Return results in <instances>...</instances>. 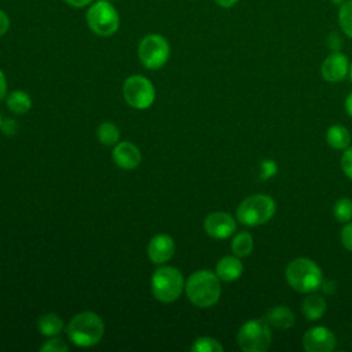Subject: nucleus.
<instances>
[{
  "label": "nucleus",
  "instance_id": "9b49d317",
  "mask_svg": "<svg viewBox=\"0 0 352 352\" xmlns=\"http://www.w3.org/2000/svg\"><path fill=\"white\" fill-rule=\"evenodd\" d=\"M205 232L214 239H226L236 230L235 219L227 212H212L204 220Z\"/></svg>",
  "mask_w": 352,
  "mask_h": 352
},
{
  "label": "nucleus",
  "instance_id": "4be33fe9",
  "mask_svg": "<svg viewBox=\"0 0 352 352\" xmlns=\"http://www.w3.org/2000/svg\"><path fill=\"white\" fill-rule=\"evenodd\" d=\"M98 139L104 146H116L120 139V131L113 122L104 121L98 128Z\"/></svg>",
  "mask_w": 352,
  "mask_h": 352
},
{
  "label": "nucleus",
  "instance_id": "58836bf2",
  "mask_svg": "<svg viewBox=\"0 0 352 352\" xmlns=\"http://www.w3.org/2000/svg\"><path fill=\"white\" fill-rule=\"evenodd\" d=\"M1 121H3V118H1V116H0V126H1Z\"/></svg>",
  "mask_w": 352,
  "mask_h": 352
},
{
  "label": "nucleus",
  "instance_id": "c9c22d12",
  "mask_svg": "<svg viewBox=\"0 0 352 352\" xmlns=\"http://www.w3.org/2000/svg\"><path fill=\"white\" fill-rule=\"evenodd\" d=\"M345 110H346L348 116L352 118V92H349L345 99Z\"/></svg>",
  "mask_w": 352,
  "mask_h": 352
},
{
  "label": "nucleus",
  "instance_id": "cd10ccee",
  "mask_svg": "<svg viewBox=\"0 0 352 352\" xmlns=\"http://www.w3.org/2000/svg\"><path fill=\"white\" fill-rule=\"evenodd\" d=\"M341 243L342 246L352 252V221L345 223V226L341 230Z\"/></svg>",
  "mask_w": 352,
  "mask_h": 352
},
{
  "label": "nucleus",
  "instance_id": "4c0bfd02",
  "mask_svg": "<svg viewBox=\"0 0 352 352\" xmlns=\"http://www.w3.org/2000/svg\"><path fill=\"white\" fill-rule=\"evenodd\" d=\"M349 77H351V80H352V63L349 65Z\"/></svg>",
  "mask_w": 352,
  "mask_h": 352
},
{
  "label": "nucleus",
  "instance_id": "0eeeda50",
  "mask_svg": "<svg viewBox=\"0 0 352 352\" xmlns=\"http://www.w3.org/2000/svg\"><path fill=\"white\" fill-rule=\"evenodd\" d=\"M272 341L271 326L264 319L245 322L236 334V342L245 352H265Z\"/></svg>",
  "mask_w": 352,
  "mask_h": 352
},
{
  "label": "nucleus",
  "instance_id": "a211bd4d",
  "mask_svg": "<svg viewBox=\"0 0 352 352\" xmlns=\"http://www.w3.org/2000/svg\"><path fill=\"white\" fill-rule=\"evenodd\" d=\"M351 133L346 126L344 125H331L326 131V142L330 147L336 150H344L348 148L351 144Z\"/></svg>",
  "mask_w": 352,
  "mask_h": 352
},
{
  "label": "nucleus",
  "instance_id": "aec40b11",
  "mask_svg": "<svg viewBox=\"0 0 352 352\" xmlns=\"http://www.w3.org/2000/svg\"><path fill=\"white\" fill-rule=\"evenodd\" d=\"M7 107L14 114H25V113H28L30 110V107H32L30 95L26 94L25 91H21V89L12 91L7 96Z\"/></svg>",
  "mask_w": 352,
  "mask_h": 352
},
{
  "label": "nucleus",
  "instance_id": "f8f14e48",
  "mask_svg": "<svg viewBox=\"0 0 352 352\" xmlns=\"http://www.w3.org/2000/svg\"><path fill=\"white\" fill-rule=\"evenodd\" d=\"M349 59L341 51H333L329 54L320 66L322 77L327 82H340L349 73Z\"/></svg>",
  "mask_w": 352,
  "mask_h": 352
},
{
  "label": "nucleus",
  "instance_id": "f03ea898",
  "mask_svg": "<svg viewBox=\"0 0 352 352\" xmlns=\"http://www.w3.org/2000/svg\"><path fill=\"white\" fill-rule=\"evenodd\" d=\"M69 340L81 348L96 345L104 334V323L102 318L92 312L84 311L73 316L66 327Z\"/></svg>",
  "mask_w": 352,
  "mask_h": 352
},
{
  "label": "nucleus",
  "instance_id": "1a4fd4ad",
  "mask_svg": "<svg viewBox=\"0 0 352 352\" xmlns=\"http://www.w3.org/2000/svg\"><path fill=\"white\" fill-rule=\"evenodd\" d=\"M122 95L125 102L138 110L150 107L155 99V89L153 82L142 74L129 76L122 85Z\"/></svg>",
  "mask_w": 352,
  "mask_h": 352
},
{
  "label": "nucleus",
  "instance_id": "7ed1b4c3",
  "mask_svg": "<svg viewBox=\"0 0 352 352\" xmlns=\"http://www.w3.org/2000/svg\"><path fill=\"white\" fill-rule=\"evenodd\" d=\"M289 286L298 293L316 292L323 282L320 267L311 258L297 257L292 260L285 270Z\"/></svg>",
  "mask_w": 352,
  "mask_h": 352
},
{
  "label": "nucleus",
  "instance_id": "b1692460",
  "mask_svg": "<svg viewBox=\"0 0 352 352\" xmlns=\"http://www.w3.org/2000/svg\"><path fill=\"white\" fill-rule=\"evenodd\" d=\"M333 214L338 223H348L352 220V201L349 198H340L333 206Z\"/></svg>",
  "mask_w": 352,
  "mask_h": 352
},
{
  "label": "nucleus",
  "instance_id": "6ab92c4d",
  "mask_svg": "<svg viewBox=\"0 0 352 352\" xmlns=\"http://www.w3.org/2000/svg\"><path fill=\"white\" fill-rule=\"evenodd\" d=\"M37 330L45 337H55L63 330V322L56 314H44L37 318Z\"/></svg>",
  "mask_w": 352,
  "mask_h": 352
},
{
  "label": "nucleus",
  "instance_id": "7c9ffc66",
  "mask_svg": "<svg viewBox=\"0 0 352 352\" xmlns=\"http://www.w3.org/2000/svg\"><path fill=\"white\" fill-rule=\"evenodd\" d=\"M261 169H263L261 176L263 177H270V176H272L276 172V164L274 161H268L267 160V161H264L261 164Z\"/></svg>",
  "mask_w": 352,
  "mask_h": 352
},
{
  "label": "nucleus",
  "instance_id": "72a5a7b5",
  "mask_svg": "<svg viewBox=\"0 0 352 352\" xmlns=\"http://www.w3.org/2000/svg\"><path fill=\"white\" fill-rule=\"evenodd\" d=\"M6 94H7V80H6L4 73L0 69V100L4 99Z\"/></svg>",
  "mask_w": 352,
  "mask_h": 352
},
{
  "label": "nucleus",
  "instance_id": "a878e982",
  "mask_svg": "<svg viewBox=\"0 0 352 352\" xmlns=\"http://www.w3.org/2000/svg\"><path fill=\"white\" fill-rule=\"evenodd\" d=\"M40 351L41 352H67L69 346L60 338H50L41 345Z\"/></svg>",
  "mask_w": 352,
  "mask_h": 352
},
{
  "label": "nucleus",
  "instance_id": "412c9836",
  "mask_svg": "<svg viewBox=\"0 0 352 352\" xmlns=\"http://www.w3.org/2000/svg\"><path fill=\"white\" fill-rule=\"evenodd\" d=\"M231 250L238 257H246L253 250V236L248 231L238 232L231 242Z\"/></svg>",
  "mask_w": 352,
  "mask_h": 352
},
{
  "label": "nucleus",
  "instance_id": "5701e85b",
  "mask_svg": "<svg viewBox=\"0 0 352 352\" xmlns=\"http://www.w3.org/2000/svg\"><path fill=\"white\" fill-rule=\"evenodd\" d=\"M338 25L342 33L352 38V0H346L338 8Z\"/></svg>",
  "mask_w": 352,
  "mask_h": 352
},
{
  "label": "nucleus",
  "instance_id": "c85d7f7f",
  "mask_svg": "<svg viewBox=\"0 0 352 352\" xmlns=\"http://www.w3.org/2000/svg\"><path fill=\"white\" fill-rule=\"evenodd\" d=\"M1 132L7 136H14L18 131V124L15 122V120L12 118H6L1 121V126H0Z\"/></svg>",
  "mask_w": 352,
  "mask_h": 352
},
{
  "label": "nucleus",
  "instance_id": "2f4dec72",
  "mask_svg": "<svg viewBox=\"0 0 352 352\" xmlns=\"http://www.w3.org/2000/svg\"><path fill=\"white\" fill-rule=\"evenodd\" d=\"M10 25H11V22H10L8 14L6 11L0 10V37L4 36L8 32Z\"/></svg>",
  "mask_w": 352,
  "mask_h": 352
},
{
  "label": "nucleus",
  "instance_id": "f257e3e1",
  "mask_svg": "<svg viewBox=\"0 0 352 352\" xmlns=\"http://www.w3.org/2000/svg\"><path fill=\"white\" fill-rule=\"evenodd\" d=\"M184 290L190 302L198 308L214 305L221 296L220 279L216 272L209 270H199L191 274L184 285Z\"/></svg>",
  "mask_w": 352,
  "mask_h": 352
},
{
  "label": "nucleus",
  "instance_id": "bb28decb",
  "mask_svg": "<svg viewBox=\"0 0 352 352\" xmlns=\"http://www.w3.org/2000/svg\"><path fill=\"white\" fill-rule=\"evenodd\" d=\"M341 169L348 179L352 180V147L345 148L341 157Z\"/></svg>",
  "mask_w": 352,
  "mask_h": 352
},
{
  "label": "nucleus",
  "instance_id": "6e6552de",
  "mask_svg": "<svg viewBox=\"0 0 352 352\" xmlns=\"http://www.w3.org/2000/svg\"><path fill=\"white\" fill-rule=\"evenodd\" d=\"M170 45L168 40L157 33L146 34L138 45V56L146 69H161L169 59Z\"/></svg>",
  "mask_w": 352,
  "mask_h": 352
},
{
  "label": "nucleus",
  "instance_id": "9d476101",
  "mask_svg": "<svg viewBox=\"0 0 352 352\" xmlns=\"http://www.w3.org/2000/svg\"><path fill=\"white\" fill-rule=\"evenodd\" d=\"M336 344L334 333L326 326H314L302 336V348L307 352H331Z\"/></svg>",
  "mask_w": 352,
  "mask_h": 352
},
{
  "label": "nucleus",
  "instance_id": "ddd939ff",
  "mask_svg": "<svg viewBox=\"0 0 352 352\" xmlns=\"http://www.w3.org/2000/svg\"><path fill=\"white\" fill-rule=\"evenodd\" d=\"M175 253V242L172 236L166 234H158L153 236L147 245V256L148 258L160 265L168 263Z\"/></svg>",
  "mask_w": 352,
  "mask_h": 352
},
{
  "label": "nucleus",
  "instance_id": "20e7f679",
  "mask_svg": "<svg viewBox=\"0 0 352 352\" xmlns=\"http://www.w3.org/2000/svg\"><path fill=\"white\" fill-rule=\"evenodd\" d=\"M276 204L267 194L246 197L236 208V220L246 227H256L268 223L275 214Z\"/></svg>",
  "mask_w": 352,
  "mask_h": 352
},
{
  "label": "nucleus",
  "instance_id": "f3484780",
  "mask_svg": "<svg viewBox=\"0 0 352 352\" xmlns=\"http://www.w3.org/2000/svg\"><path fill=\"white\" fill-rule=\"evenodd\" d=\"M326 308H327V302H326L324 297L320 294H315L314 292H312V294H309L304 298L302 305H301L304 316L311 322L319 320L324 315Z\"/></svg>",
  "mask_w": 352,
  "mask_h": 352
},
{
  "label": "nucleus",
  "instance_id": "c756f323",
  "mask_svg": "<svg viewBox=\"0 0 352 352\" xmlns=\"http://www.w3.org/2000/svg\"><path fill=\"white\" fill-rule=\"evenodd\" d=\"M327 45L333 50V51H340V48L342 47V40L340 38V36L337 33H330L327 37Z\"/></svg>",
  "mask_w": 352,
  "mask_h": 352
},
{
  "label": "nucleus",
  "instance_id": "39448f33",
  "mask_svg": "<svg viewBox=\"0 0 352 352\" xmlns=\"http://www.w3.org/2000/svg\"><path fill=\"white\" fill-rule=\"evenodd\" d=\"M85 21L92 33L100 37L113 36L120 28V15L109 0H96L87 7Z\"/></svg>",
  "mask_w": 352,
  "mask_h": 352
},
{
  "label": "nucleus",
  "instance_id": "423d86ee",
  "mask_svg": "<svg viewBox=\"0 0 352 352\" xmlns=\"http://www.w3.org/2000/svg\"><path fill=\"white\" fill-rule=\"evenodd\" d=\"M184 289V279L182 272L169 265L157 268L151 276V292L155 300L161 302L176 301Z\"/></svg>",
  "mask_w": 352,
  "mask_h": 352
},
{
  "label": "nucleus",
  "instance_id": "f704fd0d",
  "mask_svg": "<svg viewBox=\"0 0 352 352\" xmlns=\"http://www.w3.org/2000/svg\"><path fill=\"white\" fill-rule=\"evenodd\" d=\"M239 0H214V3L221 8H231L234 7Z\"/></svg>",
  "mask_w": 352,
  "mask_h": 352
},
{
  "label": "nucleus",
  "instance_id": "473e14b6",
  "mask_svg": "<svg viewBox=\"0 0 352 352\" xmlns=\"http://www.w3.org/2000/svg\"><path fill=\"white\" fill-rule=\"evenodd\" d=\"M63 1L73 8H85L94 3V0H63Z\"/></svg>",
  "mask_w": 352,
  "mask_h": 352
},
{
  "label": "nucleus",
  "instance_id": "4468645a",
  "mask_svg": "<svg viewBox=\"0 0 352 352\" xmlns=\"http://www.w3.org/2000/svg\"><path fill=\"white\" fill-rule=\"evenodd\" d=\"M113 161L121 169H135L142 161L140 150L131 142H120L113 148Z\"/></svg>",
  "mask_w": 352,
  "mask_h": 352
},
{
  "label": "nucleus",
  "instance_id": "2eb2a0df",
  "mask_svg": "<svg viewBox=\"0 0 352 352\" xmlns=\"http://www.w3.org/2000/svg\"><path fill=\"white\" fill-rule=\"evenodd\" d=\"M214 272L219 276V279L223 282L236 280L243 272V264L241 261V257L235 254L221 257L216 264Z\"/></svg>",
  "mask_w": 352,
  "mask_h": 352
},
{
  "label": "nucleus",
  "instance_id": "e433bc0d",
  "mask_svg": "<svg viewBox=\"0 0 352 352\" xmlns=\"http://www.w3.org/2000/svg\"><path fill=\"white\" fill-rule=\"evenodd\" d=\"M333 4H336V6H341L342 3H345L346 0H330Z\"/></svg>",
  "mask_w": 352,
  "mask_h": 352
},
{
  "label": "nucleus",
  "instance_id": "393cba45",
  "mask_svg": "<svg viewBox=\"0 0 352 352\" xmlns=\"http://www.w3.org/2000/svg\"><path fill=\"white\" fill-rule=\"evenodd\" d=\"M223 345L212 337H199L191 345L192 352H223Z\"/></svg>",
  "mask_w": 352,
  "mask_h": 352
},
{
  "label": "nucleus",
  "instance_id": "dca6fc26",
  "mask_svg": "<svg viewBox=\"0 0 352 352\" xmlns=\"http://www.w3.org/2000/svg\"><path fill=\"white\" fill-rule=\"evenodd\" d=\"M263 319L271 327H275L278 330H289L296 322L294 312L287 305H276L270 308Z\"/></svg>",
  "mask_w": 352,
  "mask_h": 352
}]
</instances>
